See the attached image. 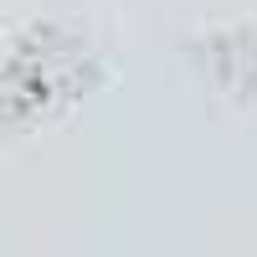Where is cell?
<instances>
[{"label":"cell","instance_id":"obj_1","mask_svg":"<svg viewBox=\"0 0 257 257\" xmlns=\"http://www.w3.org/2000/svg\"><path fill=\"white\" fill-rule=\"evenodd\" d=\"M98 82V57L77 31L31 26L0 52V123H31L72 108Z\"/></svg>","mask_w":257,"mask_h":257}]
</instances>
